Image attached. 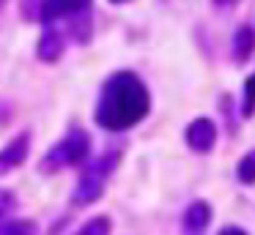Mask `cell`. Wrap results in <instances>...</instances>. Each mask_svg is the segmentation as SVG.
I'll return each mask as SVG.
<instances>
[{"mask_svg": "<svg viewBox=\"0 0 255 235\" xmlns=\"http://www.w3.org/2000/svg\"><path fill=\"white\" fill-rule=\"evenodd\" d=\"M255 49V30L250 25H242L233 36V60L236 63H247V58Z\"/></svg>", "mask_w": 255, "mask_h": 235, "instance_id": "cell-9", "label": "cell"}, {"mask_svg": "<svg viewBox=\"0 0 255 235\" xmlns=\"http://www.w3.org/2000/svg\"><path fill=\"white\" fill-rule=\"evenodd\" d=\"M66 52V36L58 30L55 25H44V33L39 36V44H36V55L44 63H58Z\"/></svg>", "mask_w": 255, "mask_h": 235, "instance_id": "cell-6", "label": "cell"}, {"mask_svg": "<svg viewBox=\"0 0 255 235\" xmlns=\"http://www.w3.org/2000/svg\"><path fill=\"white\" fill-rule=\"evenodd\" d=\"M211 216H214V211H211L209 202L195 200L192 205L184 211V216H181L184 235H203L206 230H209V224H211Z\"/></svg>", "mask_w": 255, "mask_h": 235, "instance_id": "cell-8", "label": "cell"}, {"mask_svg": "<svg viewBox=\"0 0 255 235\" xmlns=\"http://www.w3.org/2000/svg\"><path fill=\"white\" fill-rule=\"evenodd\" d=\"M28 151H30V131H22V134H17L8 145L0 148V175L17 169L19 164L28 158Z\"/></svg>", "mask_w": 255, "mask_h": 235, "instance_id": "cell-7", "label": "cell"}, {"mask_svg": "<svg viewBox=\"0 0 255 235\" xmlns=\"http://www.w3.org/2000/svg\"><path fill=\"white\" fill-rule=\"evenodd\" d=\"M118 161H121V153L118 151H107V153H102L99 158H94V161L83 169V175H80V180H77V189H74V194H72L74 205L85 208V205H94L96 200H102V194H105V189H107V180L113 178Z\"/></svg>", "mask_w": 255, "mask_h": 235, "instance_id": "cell-3", "label": "cell"}, {"mask_svg": "<svg viewBox=\"0 0 255 235\" xmlns=\"http://www.w3.org/2000/svg\"><path fill=\"white\" fill-rule=\"evenodd\" d=\"M236 180L242 186H255V148L247 151L236 164Z\"/></svg>", "mask_w": 255, "mask_h": 235, "instance_id": "cell-10", "label": "cell"}, {"mask_svg": "<svg viewBox=\"0 0 255 235\" xmlns=\"http://www.w3.org/2000/svg\"><path fill=\"white\" fill-rule=\"evenodd\" d=\"M242 115L253 118L255 115V74H250L244 79V90H242Z\"/></svg>", "mask_w": 255, "mask_h": 235, "instance_id": "cell-12", "label": "cell"}, {"mask_svg": "<svg viewBox=\"0 0 255 235\" xmlns=\"http://www.w3.org/2000/svg\"><path fill=\"white\" fill-rule=\"evenodd\" d=\"M3 3H6V0H0V8H3Z\"/></svg>", "mask_w": 255, "mask_h": 235, "instance_id": "cell-18", "label": "cell"}, {"mask_svg": "<svg viewBox=\"0 0 255 235\" xmlns=\"http://www.w3.org/2000/svg\"><path fill=\"white\" fill-rule=\"evenodd\" d=\"M151 112V93L134 71H116L105 79L96 98L94 120L105 131H129Z\"/></svg>", "mask_w": 255, "mask_h": 235, "instance_id": "cell-1", "label": "cell"}, {"mask_svg": "<svg viewBox=\"0 0 255 235\" xmlns=\"http://www.w3.org/2000/svg\"><path fill=\"white\" fill-rule=\"evenodd\" d=\"M14 208H17V197H14V191L0 189V222H3L6 216H11Z\"/></svg>", "mask_w": 255, "mask_h": 235, "instance_id": "cell-14", "label": "cell"}, {"mask_svg": "<svg viewBox=\"0 0 255 235\" xmlns=\"http://www.w3.org/2000/svg\"><path fill=\"white\" fill-rule=\"evenodd\" d=\"M184 140H187L189 151L195 153H209L214 151L217 145V126L211 118H195L192 123L187 126V131H184Z\"/></svg>", "mask_w": 255, "mask_h": 235, "instance_id": "cell-5", "label": "cell"}, {"mask_svg": "<svg viewBox=\"0 0 255 235\" xmlns=\"http://www.w3.org/2000/svg\"><path fill=\"white\" fill-rule=\"evenodd\" d=\"M110 233H113V222H110V216L102 213V216L88 219L74 235H110Z\"/></svg>", "mask_w": 255, "mask_h": 235, "instance_id": "cell-11", "label": "cell"}, {"mask_svg": "<svg viewBox=\"0 0 255 235\" xmlns=\"http://www.w3.org/2000/svg\"><path fill=\"white\" fill-rule=\"evenodd\" d=\"M88 153H91L88 131L80 129V126H74V129H69L66 134L41 156L39 172L41 175H55V172H61V169L77 167V164H83L85 158H88Z\"/></svg>", "mask_w": 255, "mask_h": 235, "instance_id": "cell-2", "label": "cell"}, {"mask_svg": "<svg viewBox=\"0 0 255 235\" xmlns=\"http://www.w3.org/2000/svg\"><path fill=\"white\" fill-rule=\"evenodd\" d=\"M217 235H247V233H244L242 227H236V224H228V227H222Z\"/></svg>", "mask_w": 255, "mask_h": 235, "instance_id": "cell-15", "label": "cell"}, {"mask_svg": "<svg viewBox=\"0 0 255 235\" xmlns=\"http://www.w3.org/2000/svg\"><path fill=\"white\" fill-rule=\"evenodd\" d=\"M113 5H124V3H129V0H110Z\"/></svg>", "mask_w": 255, "mask_h": 235, "instance_id": "cell-17", "label": "cell"}, {"mask_svg": "<svg viewBox=\"0 0 255 235\" xmlns=\"http://www.w3.org/2000/svg\"><path fill=\"white\" fill-rule=\"evenodd\" d=\"M236 3H239V0H214V5H217V8H233Z\"/></svg>", "mask_w": 255, "mask_h": 235, "instance_id": "cell-16", "label": "cell"}, {"mask_svg": "<svg viewBox=\"0 0 255 235\" xmlns=\"http://www.w3.org/2000/svg\"><path fill=\"white\" fill-rule=\"evenodd\" d=\"M0 235H36L33 222H0Z\"/></svg>", "mask_w": 255, "mask_h": 235, "instance_id": "cell-13", "label": "cell"}, {"mask_svg": "<svg viewBox=\"0 0 255 235\" xmlns=\"http://www.w3.org/2000/svg\"><path fill=\"white\" fill-rule=\"evenodd\" d=\"M91 5L94 0H39V22L41 25H55L61 19H69V30L80 27L85 38H88L91 27Z\"/></svg>", "mask_w": 255, "mask_h": 235, "instance_id": "cell-4", "label": "cell"}]
</instances>
